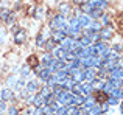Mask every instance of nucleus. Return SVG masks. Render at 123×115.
Listing matches in <instances>:
<instances>
[{
	"label": "nucleus",
	"instance_id": "nucleus-47",
	"mask_svg": "<svg viewBox=\"0 0 123 115\" xmlns=\"http://www.w3.org/2000/svg\"><path fill=\"white\" fill-rule=\"evenodd\" d=\"M75 2H78V3H83V2H86V0H75Z\"/></svg>",
	"mask_w": 123,
	"mask_h": 115
},
{
	"label": "nucleus",
	"instance_id": "nucleus-30",
	"mask_svg": "<svg viewBox=\"0 0 123 115\" xmlns=\"http://www.w3.org/2000/svg\"><path fill=\"white\" fill-rule=\"evenodd\" d=\"M106 103L109 104V106H118L120 104V100L115 97H111V95H108V98H106Z\"/></svg>",
	"mask_w": 123,
	"mask_h": 115
},
{
	"label": "nucleus",
	"instance_id": "nucleus-4",
	"mask_svg": "<svg viewBox=\"0 0 123 115\" xmlns=\"http://www.w3.org/2000/svg\"><path fill=\"white\" fill-rule=\"evenodd\" d=\"M12 39H14L16 45H24L25 40H27V31H25L24 28H20L16 34H12Z\"/></svg>",
	"mask_w": 123,
	"mask_h": 115
},
{
	"label": "nucleus",
	"instance_id": "nucleus-16",
	"mask_svg": "<svg viewBox=\"0 0 123 115\" xmlns=\"http://www.w3.org/2000/svg\"><path fill=\"white\" fill-rule=\"evenodd\" d=\"M53 59H55L53 55H51L50 52H47L45 55H42V58H41V64H42L44 67H48V65L51 64V61H53Z\"/></svg>",
	"mask_w": 123,
	"mask_h": 115
},
{
	"label": "nucleus",
	"instance_id": "nucleus-43",
	"mask_svg": "<svg viewBox=\"0 0 123 115\" xmlns=\"http://www.w3.org/2000/svg\"><path fill=\"white\" fill-rule=\"evenodd\" d=\"M112 50H114L115 53H118V52H122V50H123V45H122V44H115V45L112 47Z\"/></svg>",
	"mask_w": 123,
	"mask_h": 115
},
{
	"label": "nucleus",
	"instance_id": "nucleus-1",
	"mask_svg": "<svg viewBox=\"0 0 123 115\" xmlns=\"http://www.w3.org/2000/svg\"><path fill=\"white\" fill-rule=\"evenodd\" d=\"M48 27L51 30H67V17L64 14L58 12L55 17H51V20L48 22Z\"/></svg>",
	"mask_w": 123,
	"mask_h": 115
},
{
	"label": "nucleus",
	"instance_id": "nucleus-22",
	"mask_svg": "<svg viewBox=\"0 0 123 115\" xmlns=\"http://www.w3.org/2000/svg\"><path fill=\"white\" fill-rule=\"evenodd\" d=\"M30 75H31V65H30V64H25V65H22V69H20V78L27 79Z\"/></svg>",
	"mask_w": 123,
	"mask_h": 115
},
{
	"label": "nucleus",
	"instance_id": "nucleus-31",
	"mask_svg": "<svg viewBox=\"0 0 123 115\" xmlns=\"http://www.w3.org/2000/svg\"><path fill=\"white\" fill-rule=\"evenodd\" d=\"M87 115H101V107H100V104L97 103L92 109H89V114Z\"/></svg>",
	"mask_w": 123,
	"mask_h": 115
},
{
	"label": "nucleus",
	"instance_id": "nucleus-32",
	"mask_svg": "<svg viewBox=\"0 0 123 115\" xmlns=\"http://www.w3.org/2000/svg\"><path fill=\"white\" fill-rule=\"evenodd\" d=\"M44 44H45V37H44V34H42V33H39L36 36V47H39V48H41V47H44Z\"/></svg>",
	"mask_w": 123,
	"mask_h": 115
},
{
	"label": "nucleus",
	"instance_id": "nucleus-20",
	"mask_svg": "<svg viewBox=\"0 0 123 115\" xmlns=\"http://www.w3.org/2000/svg\"><path fill=\"white\" fill-rule=\"evenodd\" d=\"M103 14H105V12H103V9H100V8H93L92 11L89 12V16L92 17V20H100V19L103 17Z\"/></svg>",
	"mask_w": 123,
	"mask_h": 115
},
{
	"label": "nucleus",
	"instance_id": "nucleus-25",
	"mask_svg": "<svg viewBox=\"0 0 123 115\" xmlns=\"http://www.w3.org/2000/svg\"><path fill=\"white\" fill-rule=\"evenodd\" d=\"M84 100H86V97H84V95H81V93H78V95H73L72 104H75V106L81 107V106H83V103H84Z\"/></svg>",
	"mask_w": 123,
	"mask_h": 115
},
{
	"label": "nucleus",
	"instance_id": "nucleus-49",
	"mask_svg": "<svg viewBox=\"0 0 123 115\" xmlns=\"http://www.w3.org/2000/svg\"><path fill=\"white\" fill-rule=\"evenodd\" d=\"M101 115H109V114H108V112H106V114H101Z\"/></svg>",
	"mask_w": 123,
	"mask_h": 115
},
{
	"label": "nucleus",
	"instance_id": "nucleus-21",
	"mask_svg": "<svg viewBox=\"0 0 123 115\" xmlns=\"http://www.w3.org/2000/svg\"><path fill=\"white\" fill-rule=\"evenodd\" d=\"M76 39H78V44H80L81 47H89V45H92V40H90L89 36L80 34V37H76Z\"/></svg>",
	"mask_w": 123,
	"mask_h": 115
},
{
	"label": "nucleus",
	"instance_id": "nucleus-24",
	"mask_svg": "<svg viewBox=\"0 0 123 115\" xmlns=\"http://www.w3.org/2000/svg\"><path fill=\"white\" fill-rule=\"evenodd\" d=\"M87 28H90L93 33H100V31H101V28H103V25H101V22H100V20H92Z\"/></svg>",
	"mask_w": 123,
	"mask_h": 115
},
{
	"label": "nucleus",
	"instance_id": "nucleus-34",
	"mask_svg": "<svg viewBox=\"0 0 123 115\" xmlns=\"http://www.w3.org/2000/svg\"><path fill=\"white\" fill-rule=\"evenodd\" d=\"M42 16H44V8L42 6H37L36 9H34V19H37V20H41Z\"/></svg>",
	"mask_w": 123,
	"mask_h": 115
},
{
	"label": "nucleus",
	"instance_id": "nucleus-23",
	"mask_svg": "<svg viewBox=\"0 0 123 115\" xmlns=\"http://www.w3.org/2000/svg\"><path fill=\"white\" fill-rule=\"evenodd\" d=\"M37 93H39L42 98H48L51 95V87H48V86L45 84V86H42V87H39V92H37Z\"/></svg>",
	"mask_w": 123,
	"mask_h": 115
},
{
	"label": "nucleus",
	"instance_id": "nucleus-46",
	"mask_svg": "<svg viewBox=\"0 0 123 115\" xmlns=\"http://www.w3.org/2000/svg\"><path fill=\"white\" fill-rule=\"evenodd\" d=\"M118 106H120V112L123 114V100H120V104H118Z\"/></svg>",
	"mask_w": 123,
	"mask_h": 115
},
{
	"label": "nucleus",
	"instance_id": "nucleus-6",
	"mask_svg": "<svg viewBox=\"0 0 123 115\" xmlns=\"http://www.w3.org/2000/svg\"><path fill=\"white\" fill-rule=\"evenodd\" d=\"M83 73H84V81L90 82V84H92L93 79L97 78V69H93V67H89V69L83 70Z\"/></svg>",
	"mask_w": 123,
	"mask_h": 115
},
{
	"label": "nucleus",
	"instance_id": "nucleus-10",
	"mask_svg": "<svg viewBox=\"0 0 123 115\" xmlns=\"http://www.w3.org/2000/svg\"><path fill=\"white\" fill-rule=\"evenodd\" d=\"M51 55H53V58H56V59H64L67 55V50L62 48L61 45H56L53 48V52H51Z\"/></svg>",
	"mask_w": 123,
	"mask_h": 115
},
{
	"label": "nucleus",
	"instance_id": "nucleus-3",
	"mask_svg": "<svg viewBox=\"0 0 123 115\" xmlns=\"http://www.w3.org/2000/svg\"><path fill=\"white\" fill-rule=\"evenodd\" d=\"M56 100L59 101L62 106H70V104H72V100H73V93L70 90H64L62 93L56 98Z\"/></svg>",
	"mask_w": 123,
	"mask_h": 115
},
{
	"label": "nucleus",
	"instance_id": "nucleus-26",
	"mask_svg": "<svg viewBox=\"0 0 123 115\" xmlns=\"http://www.w3.org/2000/svg\"><path fill=\"white\" fill-rule=\"evenodd\" d=\"M64 90H66V89L62 87V84H56V86H53V87H51V93H53L55 98H58Z\"/></svg>",
	"mask_w": 123,
	"mask_h": 115
},
{
	"label": "nucleus",
	"instance_id": "nucleus-36",
	"mask_svg": "<svg viewBox=\"0 0 123 115\" xmlns=\"http://www.w3.org/2000/svg\"><path fill=\"white\" fill-rule=\"evenodd\" d=\"M14 22H16V12L12 11L11 14L8 16V19H6V20L3 22V23H6V25H12V23H14Z\"/></svg>",
	"mask_w": 123,
	"mask_h": 115
},
{
	"label": "nucleus",
	"instance_id": "nucleus-45",
	"mask_svg": "<svg viewBox=\"0 0 123 115\" xmlns=\"http://www.w3.org/2000/svg\"><path fill=\"white\" fill-rule=\"evenodd\" d=\"M19 30H20V27H19V25H14V23L11 25V34H16Z\"/></svg>",
	"mask_w": 123,
	"mask_h": 115
},
{
	"label": "nucleus",
	"instance_id": "nucleus-15",
	"mask_svg": "<svg viewBox=\"0 0 123 115\" xmlns=\"http://www.w3.org/2000/svg\"><path fill=\"white\" fill-rule=\"evenodd\" d=\"M17 82H19V78L14 75L8 76V79H6V84H8L9 89H12V90H17Z\"/></svg>",
	"mask_w": 123,
	"mask_h": 115
},
{
	"label": "nucleus",
	"instance_id": "nucleus-42",
	"mask_svg": "<svg viewBox=\"0 0 123 115\" xmlns=\"http://www.w3.org/2000/svg\"><path fill=\"white\" fill-rule=\"evenodd\" d=\"M31 115H44L42 114V107H33V114Z\"/></svg>",
	"mask_w": 123,
	"mask_h": 115
},
{
	"label": "nucleus",
	"instance_id": "nucleus-27",
	"mask_svg": "<svg viewBox=\"0 0 123 115\" xmlns=\"http://www.w3.org/2000/svg\"><path fill=\"white\" fill-rule=\"evenodd\" d=\"M80 114V107L75 106V104H70V106H67L66 109V115H78Z\"/></svg>",
	"mask_w": 123,
	"mask_h": 115
},
{
	"label": "nucleus",
	"instance_id": "nucleus-12",
	"mask_svg": "<svg viewBox=\"0 0 123 115\" xmlns=\"http://www.w3.org/2000/svg\"><path fill=\"white\" fill-rule=\"evenodd\" d=\"M87 2L90 3V6H92V8H100V9H103V11H105V9L109 6L108 0H87Z\"/></svg>",
	"mask_w": 123,
	"mask_h": 115
},
{
	"label": "nucleus",
	"instance_id": "nucleus-2",
	"mask_svg": "<svg viewBox=\"0 0 123 115\" xmlns=\"http://www.w3.org/2000/svg\"><path fill=\"white\" fill-rule=\"evenodd\" d=\"M0 100H3V101H14L16 100V93H14V90L12 89H9V87H3L2 90H0Z\"/></svg>",
	"mask_w": 123,
	"mask_h": 115
},
{
	"label": "nucleus",
	"instance_id": "nucleus-29",
	"mask_svg": "<svg viewBox=\"0 0 123 115\" xmlns=\"http://www.w3.org/2000/svg\"><path fill=\"white\" fill-rule=\"evenodd\" d=\"M11 12H12L11 9H8V8H2V9H0V20L5 22L6 19H8V16L11 14Z\"/></svg>",
	"mask_w": 123,
	"mask_h": 115
},
{
	"label": "nucleus",
	"instance_id": "nucleus-28",
	"mask_svg": "<svg viewBox=\"0 0 123 115\" xmlns=\"http://www.w3.org/2000/svg\"><path fill=\"white\" fill-rule=\"evenodd\" d=\"M80 9H81V12H84V14H89V12L90 11H92V6H90V3L89 2H87V0H86V2H83V5L81 6H80Z\"/></svg>",
	"mask_w": 123,
	"mask_h": 115
},
{
	"label": "nucleus",
	"instance_id": "nucleus-35",
	"mask_svg": "<svg viewBox=\"0 0 123 115\" xmlns=\"http://www.w3.org/2000/svg\"><path fill=\"white\" fill-rule=\"evenodd\" d=\"M112 89H114V86H112L111 82H109L108 79H106V82H105V86H103V89H101V90L105 92V93H108V95H109V92H111Z\"/></svg>",
	"mask_w": 123,
	"mask_h": 115
},
{
	"label": "nucleus",
	"instance_id": "nucleus-41",
	"mask_svg": "<svg viewBox=\"0 0 123 115\" xmlns=\"http://www.w3.org/2000/svg\"><path fill=\"white\" fill-rule=\"evenodd\" d=\"M100 107H101V114H106V112L109 110V107H111V106H109V104L105 101V103H101V104H100Z\"/></svg>",
	"mask_w": 123,
	"mask_h": 115
},
{
	"label": "nucleus",
	"instance_id": "nucleus-37",
	"mask_svg": "<svg viewBox=\"0 0 123 115\" xmlns=\"http://www.w3.org/2000/svg\"><path fill=\"white\" fill-rule=\"evenodd\" d=\"M75 59H76V55L73 52H67L66 58H64V61H66V62H72V61H75Z\"/></svg>",
	"mask_w": 123,
	"mask_h": 115
},
{
	"label": "nucleus",
	"instance_id": "nucleus-38",
	"mask_svg": "<svg viewBox=\"0 0 123 115\" xmlns=\"http://www.w3.org/2000/svg\"><path fill=\"white\" fill-rule=\"evenodd\" d=\"M42 114L44 115H51V114H55V110L51 109V106L45 104V106H42Z\"/></svg>",
	"mask_w": 123,
	"mask_h": 115
},
{
	"label": "nucleus",
	"instance_id": "nucleus-13",
	"mask_svg": "<svg viewBox=\"0 0 123 115\" xmlns=\"http://www.w3.org/2000/svg\"><path fill=\"white\" fill-rule=\"evenodd\" d=\"M81 90H83V95H84V97H89V95H93V93H95L92 84H90V82H86V81L81 82Z\"/></svg>",
	"mask_w": 123,
	"mask_h": 115
},
{
	"label": "nucleus",
	"instance_id": "nucleus-40",
	"mask_svg": "<svg viewBox=\"0 0 123 115\" xmlns=\"http://www.w3.org/2000/svg\"><path fill=\"white\" fill-rule=\"evenodd\" d=\"M6 109H8V106H6V101L0 100V115H3L6 112Z\"/></svg>",
	"mask_w": 123,
	"mask_h": 115
},
{
	"label": "nucleus",
	"instance_id": "nucleus-9",
	"mask_svg": "<svg viewBox=\"0 0 123 115\" xmlns=\"http://www.w3.org/2000/svg\"><path fill=\"white\" fill-rule=\"evenodd\" d=\"M36 76H37V79H39V81L45 82V81H47V79L51 76V72L48 70V67H42L39 72H37V75H36Z\"/></svg>",
	"mask_w": 123,
	"mask_h": 115
},
{
	"label": "nucleus",
	"instance_id": "nucleus-48",
	"mask_svg": "<svg viewBox=\"0 0 123 115\" xmlns=\"http://www.w3.org/2000/svg\"><path fill=\"white\" fill-rule=\"evenodd\" d=\"M120 87L123 89V79H122V81H120Z\"/></svg>",
	"mask_w": 123,
	"mask_h": 115
},
{
	"label": "nucleus",
	"instance_id": "nucleus-44",
	"mask_svg": "<svg viewBox=\"0 0 123 115\" xmlns=\"http://www.w3.org/2000/svg\"><path fill=\"white\" fill-rule=\"evenodd\" d=\"M5 36H6V31L5 30H0V45L5 42Z\"/></svg>",
	"mask_w": 123,
	"mask_h": 115
},
{
	"label": "nucleus",
	"instance_id": "nucleus-11",
	"mask_svg": "<svg viewBox=\"0 0 123 115\" xmlns=\"http://www.w3.org/2000/svg\"><path fill=\"white\" fill-rule=\"evenodd\" d=\"M66 36H67V31L66 30H51V37H53V39L58 42V45H59V42Z\"/></svg>",
	"mask_w": 123,
	"mask_h": 115
},
{
	"label": "nucleus",
	"instance_id": "nucleus-39",
	"mask_svg": "<svg viewBox=\"0 0 123 115\" xmlns=\"http://www.w3.org/2000/svg\"><path fill=\"white\" fill-rule=\"evenodd\" d=\"M6 112H8V115H19V109L16 106H8Z\"/></svg>",
	"mask_w": 123,
	"mask_h": 115
},
{
	"label": "nucleus",
	"instance_id": "nucleus-5",
	"mask_svg": "<svg viewBox=\"0 0 123 115\" xmlns=\"http://www.w3.org/2000/svg\"><path fill=\"white\" fill-rule=\"evenodd\" d=\"M25 89L28 93H37L39 92V79H30L25 82Z\"/></svg>",
	"mask_w": 123,
	"mask_h": 115
},
{
	"label": "nucleus",
	"instance_id": "nucleus-8",
	"mask_svg": "<svg viewBox=\"0 0 123 115\" xmlns=\"http://www.w3.org/2000/svg\"><path fill=\"white\" fill-rule=\"evenodd\" d=\"M114 37V31H112L111 27H103L101 31H100V39L101 40H111Z\"/></svg>",
	"mask_w": 123,
	"mask_h": 115
},
{
	"label": "nucleus",
	"instance_id": "nucleus-33",
	"mask_svg": "<svg viewBox=\"0 0 123 115\" xmlns=\"http://www.w3.org/2000/svg\"><path fill=\"white\" fill-rule=\"evenodd\" d=\"M100 22H101L103 27H111V17H109L108 14H103V17L100 19Z\"/></svg>",
	"mask_w": 123,
	"mask_h": 115
},
{
	"label": "nucleus",
	"instance_id": "nucleus-19",
	"mask_svg": "<svg viewBox=\"0 0 123 115\" xmlns=\"http://www.w3.org/2000/svg\"><path fill=\"white\" fill-rule=\"evenodd\" d=\"M56 45H58V42L53 39V37H50V39H47V40H45L44 48H45V52H50V53H51V52H53V48H55Z\"/></svg>",
	"mask_w": 123,
	"mask_h": 115
},
{
	"label": "nucleus",
	"instance_id": "nucleus-17",
	"mask_svg": "<svg viewBox=\"0 0 123 115\" xmlns=\"http://www.w3.org/2000/svg\"><path fill=\"white\" fill-rule=\"evenodd\" d=\"M31 106H34V107H42V106H45V98H42L39 93H34V98H33V103H31Z\"/></svg>",
	"mask_w": 123,
	"mask_h": 115
},
{
	"label": "nucleus",
	"instance_id": "nucleus-14",
	"mask_svg": "<svg viewBox=\"0 0 123 115\" xmlns=\"http://www.w3.org/2000/svg\"><path fill=\"white\" fill-rule=\"evenodd\" d=\"M72 79H73L75 84H81V82H84V73H83V70L81 69L76 70V72L72 75Z\"/></svg>",
	"mask_w": 123,
	"mask_h": 115
},
{
	"label": "nucleus",
	"instance_id": "nucleus-7",
	"mask_svg": "<svg viewBox=\"0 0 123 115\" xmlns=\"http://www.w3.org/2000/svg\"><path fill=\"white\" fill-rule=\"evenodd\" d=\"M75 17H78V22H80V27H81V30L83 28H87L90 25V22H92V17H90L89 14H84V12H81V14H78V16H75Z\"/></svg>",
	"mask_w": 123,
	"mask_h": 115
},
{
	"label": "nucleus",
	"instance_id": "nucleus-18",
	"mask_svg": "<svg viewBox=\"0 0 123 115\" xmlns=\"http://www.w3.org/2000/svg\"><path fill=\"white\" fill-rule=\"evenodd\" d=\"M58 9H59V14H64L67 17V16L70 14V12H72V8H70L69 6V3H59V6H58Z\"/></svg>",
	"mask_w": 123,
	"mask_h": 115
}]
</instances>
